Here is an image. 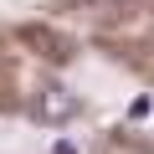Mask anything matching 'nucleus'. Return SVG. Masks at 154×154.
<instances>
[{
  "label": "nucleus",
  "mask_w": 154,
  "mask_h": 154,
  "mask_svg": "<svg viewBox=\"0 0 154 154\" xmlns=\"http://www.w3.org/2000/svg\"><path fill=\"white\" fill-rule=\"evenodd\" d=\"M36 118H41V123H67V118H77V98H72L67 88H46V93L36 98Z\"/></svg>",
  "instance_id": "nucleus-1"
},
{
  "label": "nucleus",
  "mask_w": 154,
  "mask_h": 154,
  "mask_svg": "<svg viewBox=\"0 0 154 154\" xmlns=\"http://www.w3.org/2000/svg\"><path fill=\"white\" fill-rule=\"evenodd\" d=\"M149 113H154V98H149V93L128 103V118H134V123H139V118H149Z\"/></svg>",
  "instance_id": "nucleus-2"
},
{
  "label": "nucleus",
  "mask_w": 154,
  "mask_h": 154,
  "mask_svg": "<svg viewBox=\"0 0 154 154\" xmlns=\"http://www.w3.org/2000/svg\"><path fill=\"white\" fill-rule=\"evenodd\" d=\"M51 154H77V144L72 139H51Z\"/></svg>",
  "instance_id": "nucleus-3"
}]
</instances>
